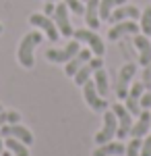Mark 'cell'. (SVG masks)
<instances>
[{
	"label": "cell",
	"mask_w": 151,
	"mask_h": 156,
	"mask_svg": "<svg viewBox=\"0 0 151 156\" xmlns=\"http://www.w3.org/2000/svg\"><path fill=\"white\" fill-rule=\"evenodd\" d=\"M141 137H133V142L126 146V156H141Z\"/></svg>",
	"instance_id": "25"
},
{
	"label": "cell",
	"mask_w": 151,
	"mask_h": 156,
	"mask_svg": "<svg viewBox=\"0 0 151 156\" xmlns=\"http://www.w3.org/2000/svg\"><path fill=\"white\" fill-rule=\"evenodd\" d=\"M66 2V6H69L72 12H77V15H83L85 12V6H83L81 0H64Z\"/></svg>",
	"instance_id": "26"
},
{
	"label": "cell",
	"mask_w": 151,
	"mask_h": 156,
	"mask_svg": "<svg viewBox=\"0 0 151 156\" xmlns=\"http://www.w3.org/2000/svg\"><path fill=\"white\" fill-rule=\"evenodd\" d=\"M141 156H151V135L141 144Z\"/></svg>",
	"instance_id": "28"
},
{
	"label": "cell",
	"mask_w": 151,
	"mask_h": 156,
	"mask_svg": "<svg viewBox=\"0 0 151 156\" xmlns=\"http://www.w3.org/2000/svg\"><path fill=\"white\" fill-rule=\"evenodd\" d=\"M72 36H75V40H79V42H85L91 48V52H95L97 56H104L106 46H104V42H102V37L97 36L93 29H75Z\"/></svg>",
	"instance_id": "3"
},
{
	"label": "cell",
	"mask_w": 151,
	"mask_h": 156,
	"mask_svg": "<svg viewBox=\"0 0 151 156\" xmlns=\"http://www.w3.org/2000/svg\"><path fill=\"white\" fill-rule=\"evenodd\" d=\"M42 40H44V36H42L39 31H31V34H27V36L21 40L19 50H17V58H19V62L23 65L25 69H33V65H35L33 50H35L37 44H42Z\"/></svg>",
	"instance_id": "1"
},
{
	"label": "cell",
	"mask_w": 151,
	"mask_h": 156,
	"mask_svg": "<svg viewBox=\"0 0 151 156\" xmlns=\"http://www.w3.org/2000/svg\"><path fill=\"white\" fill-rule=\"evenodd\" d=\"M81 50V44H79V40H72L66 44V48H58V50H48L46 52V58L50 62H69L77 52Z\"/></svg>",
	"instance_id": "7"
},
{
	"label": "cell",
	"mask_w": 151,
	"mask_h": 156,
	"mask_svg": "<svg viewBox=\"0 0 151 156\" xmlns=\"http://www.w3.org/2000/svg\"><path fill=\"white\" fill-rule=\"evenodd\" d=\"M85 2H87V0H85Z\"/></svg>",
	"instance_id": "35"
},
{
	"label": "cell",
	"mask_w": 151,
	"mask_h": 156,
	"mask_svg": "<svg viewBox=\"0 0 151 156\" xmlns=\"http://www.w3.org/2000/svg\"><path fill=\"white\" fill-rule=\"evenodd\" d=\"M141 31L149 37L151 36V6H147L141 12Z\"/></svg>",
	"instance_id": "23"
},
{
	"label": "cell",
	"mask_w": 151,
	"mask_h": 156,
	"mask_svg": "<svg viewBox=\"0 0 151 156\" xmlns=\"http://www.w3.org/2000/svg\"><path fill=\"white\" fill-rule=\"evenodd\" d=\"M19 119H21V115L15 110H0V127L6 123H17Z\"/></svg>",
	"instance_id": "24"
},
{
	"label": "cell",
	"mask_w": 151,
	"mask_h": 156,
	"mask_svg": "<svg viewBox=\"0 0 151 156\" xmlns=\"http://www.w3.org/2000/svg\"><path fill=\"white\" fill-rule=\"evenodd\" d=\"M0 34H2V23H0Z\"/></svg>",
	"instance_id": "32"
},
{
	"label": "cell",
	"mask_w": 151,
	"mask_h": 156,
	"mask_svg": "<svg viewBox=\"0 0 151 156\" xmlns=\"http://www.w3.org/2000/svg\"><path fill=\"white\" fill-rule=\"evenodd\" d=\"M0 110H2V106H0Z\"/></svg>",
	"instance_id": "34"
},
{
	"label": "cell",
	"mask_w": 151,
	"mask_h": 156,
	"mask_svg": "<svg viewBox=\"0 0 151 156\" xmlns=\"http://www.w3.org/2000/svg\"><path fill=\"white\" fill-rule=\"evenodd\" d=\"M141 31V25H137L135 21H120V23H114L112 25V29L108 31V40H112V42H116L120 37L124 36H137Z\"/></svg>",
	"instance_id": "11"
},
{
	"label": "cell",
	"mask_w": 151,
	"mask_h": 156,
	"mask_svg": "<svg viewBox=\"0 0 151 156\" xmlns=\"http://www.w3.org/2000/svg\"><path fill=\"white\" fill-rule=\"evenodd\" d=\"M145 94V85H143V81L141 83H133V87L128 90L126 94V108L128 112L133 115V117H139L141 115V96Z\"/></svg>",
	"instance_id": "12"
},
{
	"label": "cell",
	"mask_w": 151,
	"mask_h": 156,
	"mask_svg": "<svg viewBox=\"0 0 151 156\" xmlns=\"http://www.w3.org/2000/svg\"><path fill=\"white\" fill-rule=\"evenodd\" d=\"M141 108H147V110L151 108V92H147V94L141 96Z\"/></svg>",
	"instance_id": "29"
},
{
	"label": "cell",
	"mask_w": 151,
	"mask_h": 156,
	"mask_svg": "<svg viewBox=\"0 0 151 156\" xmlns=\"http://www.w3.org/2000/svg\"><path fill=\"white\" fill-rule=\"evenodd\" d=\"M137 21V19H141V11L137 9V6H126V4H120V6H116L114 11H112V15H110V23H120V21Z\"/></svg>",
	"instance_id": "13"
},
{
	"label": "cell",
	"mask_w": 151,
	"mask_h": 156,
	"mask_svg": "<svg viewBox=\"0 0 151 156\" xmlns=\"http://www.w3.org/2000/svg\"><path fill=\"white\" fill-rule=\"evenodd\" d=\"M124 2L126 0H99V21H108L112 11L120 4H124Z\"/></svg>",
	"instance_id": "20"
},
{
	"label": "cell",
	"mask_w": 151,
	"mask_h": 156,
	"mask_svg": "<svg viewBox=\"0 0 151 156\" xmlns=\"http://www.w3.org/2000/svg\"><path fill=\"white\" fill-rule=\"evenodd\" d=\"M116 129H118V121H116V115L114 110L110 112H104V129L95 135V144L102 146V144H108L112 142V137L116 135Z\"/></svg>",
	"instance_id": "5"
},
{
	"label": "cell",
	"mask_w": 151,
	"mask_h": 156,
	"mask_svg": "<svg viewBox=\"0 0 151 156\" xmlns=\"http://www.w3.org/2000/svg\"><path fill=\"white\" fill-rule=\"evenodd\" d=\"M4 146H6L15 156H29L27 146H25L23 142H19V140H15V137H4Z\"/></svg>",
	"instance_id": "22"
},
{
	"label": "cell",
	"mask_w": 151,
	"mask_h": 156,
	"mask_svg": "<svg viewBox=\"0 0 151 156\" xmlns=\"http://www.w3.org/2000/svg\"><path fill=\"white\" fill-rule=\"evenodd\" d=\"M149 127H151V112L145 108V112L139 115V121L130 127V133H128V135H133V137H143V135H147Z\"/></svg>",
	"instance_id": "17"
},
{
	"label": "cell",
	"mask_w": 151,
	"mask_h": 156,
	"mask_svg": "<svg viewBox=\"0 0 151 156\" xmlns=\"http://www.w3.org/2000/svg\"><path fill=\"white\" fill-rule=\"evenodd\" d=\"M126 154V146L120 144V142H108V144H102L93 156H122Z\"/></svg>",
	"instance_id": "19"
},
{
	"label": "cell",
	"mask_w": 151,
	"mask_h": 156,
	"mask_svg": "<svg viewBox=\"0 0 151 156\" xmlns=\"http://www.w3.org/2000/svg\"><path fill=\"white\" fill-rule=\"evenodd\" d=\"M85 21L89 25V29L99 27V0H87V4H85Z\"/></svg>",
	"instance_id": "18"
},
{
	"label": "cell",
	"mask_w": 151,
	"mask_h": 156,
	"mask_svg": "<svg viewBox=\"0 0 151 156\" xmlns=\"http://www.w3.org/2000/svg\"><path fill=\"white\" fill-rule=\"evenodd\" d=\"M93 75H95L93 81H95V87H97L99 96L106 98V96H108V92H110V85H108V73H106L104 69H97Z\"/></svg>",
	"instance_id": "21"
},
{
	"label": "cell",
	"mask_w": 151,
	"mask_h": 156,
	"mask_svg": "<svg viewBox=\"0 0 151 156\" xmlns=\"http://www.w3.org/2000/svg\"><path fill=\"white\" fill-rule=\"evenodd\" d=\"M143 85L151 90V62L145 67V71H143Z\"/></svg>",
	"instance_id": "27"
},
{
	"label": "cell",
	"mask_w": 151,
	"mask_h": 156,
	"mask_svg": "<svg viewBox=\"0 0 151 156\" xmlns=\"http://www.w3.org/2000/svg\"><path fill=\"white\" fill-rule=\"evenodd\" d=\"M102 67H104V62H102V56L87 60V62L83 65L81 69L75 73V83L83 87V83H85V81H89V77H91V75H93L95 71H97V69H102Z\"/></svg>",
	"instance_id": "14"
},
{
	"label": "cell",
	"mask_w": 151,
	"mask_h": 156,
	"mask_svg": "<svg viewBox=\"0 0 151 156\" xmlns=\"http://www.w3.org/2000/svg\"><path fill=\"white\" fill-rule=\"evenodd\" d=\"M54 11H56V6H54L52 2H46V9H44V12H46L48 17H52V15H54Z\"/></svg>",
	"instance_id": "30"
},
{
	"label": "cell",
	"mask_w": 151,
	"mask_h": 156,
	"mask_svg": "<svg viewBox=\"0 0 151 156\" xmlns=\"http://www.w3.org/2000/svg\"><path fill=\"white\" fill-rule=\"evenodd\" d=\"M135 73H137V65L135 62H128V65H124L122 69H120V73H118V81H116V96L118 98H126L128 94V85H130V79L135 77Z\"/></svg>",
	"instance_id": "9"
},
{
	"label": "cell",
	"mask_w": 151,
	"mask_h": 156,
	"mask_svg": "<svg viewBox=\"0 0 151 156\" xmlns=\"http://www.w3.org/2000/svg\"><path fill=\"white\" fill-rule=\"evenodd\" d=\"M87 60H91V48H89V50H79V52H77V54H75V56L66 62V69H64V71H66V75L75 77V73L79 71V69H81Z\"/></svg>",
	"instance_id": "15"
},
{
	"label": "cell",
	"mask_w": 151,
	"mask_h": 156,
	"mask_svg": "<svg viewBox=\"0 0 151 156\" xmlns=\"http://www.w3.org/2000/svg\"><path fill=\"white\" fill-rule=\"evenodd\" d=\"M46 2H52V0H46Z\"/></svg>",
	"instance_id": "33"
},
{
	"label": "cell",
	"mask_w": 151,
	"mask_h": 156,
	"mask_svg": "<svg viewBox=\"0 0 151 156\" xmlns=\"http://www.w3.org/2000/svg\"><path fill=\"white\" fill-rule=\"evenodd\" d=\"M29 23L33 25V27L44 29L46 36L50 37V42H58L60 31H58V27H56V23H54V19H50L48 15H31L29 17Z\"/></svg>",
	"instance_id": "8"
},
{
	"label": "cell",
	"mask_w": 151,
	"mask_h": 156,
	"mask_svg": "<svg viewBox=\"0 0 151 156\" xmlns=\"http://www.w3.org/2000/svg\"><path fill=\"white\" fill-rule=\"evenodd\" d=\"M2 148H4V142H2V137H0V154H2Z\"/></svg>",
	"instance_id": "31"
},
{
	"label": "cell",
	"mask_w": 151,
	"mask_h": 156,
	"mask_svg": "<svg viewBox=\"0 0 151 156\" xmlns=\"http://www.w3.org/2000/svg\"><path fill=\"white\" fill-rule=\"evenodd\" d=\"M83 96L87 100V104L93 108V110H106L108 108V102H106V98L99 96V92H97V87H95V81H85L83 83Z\"/></svg>",
	"instance_id": "10"
},
{
	"label": "cell",
	"mask_w": 151,
	"mask_h": 156,
	"mask_svg": "<svg viewBox=\"0 0 151 156\" xmlns=\"http://www.w3.org/2000/svg\"><path fill=\"white\" fill-rule=\"evenodd\" d=\"M135 46L139 48V62L143 67H147L151 62V42L147 36H135Z\"/></svg>",
	"instance_id": "16"
},
{
	"label": "cell",
	"mask_w": 151,
	"mask_h": 156,
	"mask_svg": "<svg viewBox=\"0 0 151 156\" xmlns=\"http://www.w3.org/2000/svg\"><path fill=\"white\" fill-rule=\"evenodd\" d=\"M0 137H15L19 142H23L25 146L33 144V133L29 131L23 125H17V123H6L0 127Z\"/></svg>",
	"instance_id": "2"
},
{
	"label": "cell",
	"mask_w": 151,
	"mask_h": 156,
	"mask_svg": "<svg viewBox=\"0 0 151 156\" xmlns=\"http://www.w3.org/2000/svg\"><path fill=\"white\" fill-rule=\"evenodd\" d=\"M112 110H114L116 121H118L116 137H118V140H124L128 133H130V127H133V115H130V112H128V108L122 106V104H114Z\"/></svg>",
	"instance_id": "4"
},
{
	"label": "cell",
	"mask_w": 151,
	"mask_h": 156,
	"mask_svg": "<svg viewBox=\"0 0 151 156\" xmlns=\"http://www.w3.org/2000/svg\"><path fill=\"white\" fill-rule=\"evenodd\" d=\"M52 17H54V23H56V27H58L60 36L70 37L72 34H75V29H72V25H70V21H69V6H66V2L56 4V11H54Z\"/></svg>",
	"instance_id": "6"
}]
</instances>
